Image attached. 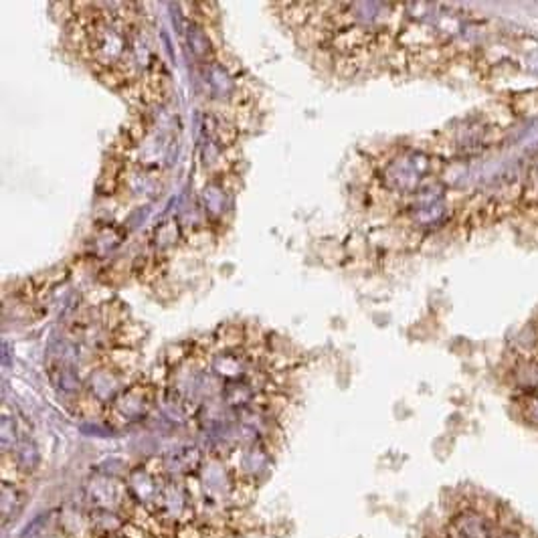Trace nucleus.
Returning a JSON list of instances; mask_svg holds the SVG:
<instances>
[{
    "label": "nucleus",
    "instance_id": "1",
    "mask_svg": "<svg viewBox=\"0 0 538 538\" xmlns=\"http://www.w3.org/2000/svg\"><path fill=\"white\" fill-rule=\"evenodd\" d=\"M23 538H75L73 535H65L63 530V522L61 526H51L47 518H38V522H35L33 526L27 528V533L23 535Z\"/></svg>",
    "mask_w": 538,
    "mask_h": 538
}]
</instances>
